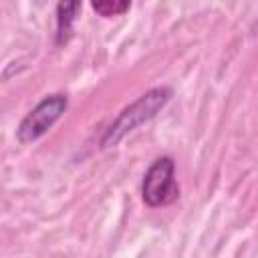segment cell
I'll list each match as a JSON object with an SVG mask.
<instances>
[{
	"mask_svg": "<svg viewBox=\"0 0 258 258\" xmlns=\"http://www.w3.org/2000/svg\"><path fill=\"white\" fill-rule=\"evenodd\" d=\"M169 97H171V91L167 87H157V89H151L145 95H141L135 103L125 107L121 111V115L111 123V127L107 129V133L101 141V145L111 147V145L119 143L127 133H131L135 127L149 121L159 109H163V105L169 101Z\"/></svg>",
	"mask_w": 258,
	"mask_h": 258,
	"instance_id": "obj_1",
	"label": "cell"
},
{
	"mask_svg": "<svg viewBox=\"0 0 258 258\" xmlns=\"http://www.w3.org/2000/svg\"><path fill=\"white\" fill-rule=\"evenodd\" d=\"M143 200L147 206H167L177 200L179 187L175 183V165L171 157H159L143 177Z\"/></svg>",
	"mask_w": 258,
	"mask_h": 258,
	"instance_id": "obj_2",
	"label": "cell"
},
{
	"mask_svg": "<svg viewBox=\"0 0 258 258\" xmlns=\"http://www.w3.org/2000/svg\"><path fill=\"white\" fill-rule=\"evenodd\" d=\"M81 8L79 2H60L58 4V42H67L71 36V24L75 20L77 10Z\"/></svg>",
	"mask_w": 258,
	"mask_h": 258,
	"instance_id": "obj_4",
	"label": "cell"
},
{
	"mask_svg": "<svg viewBox=\"0 0 258 258\" xmlns=\"http://www.w3.org/2000/svg\"><path fill=\"white\" fill-rule=\"evenodd\" d=\"M67 109V97L64 95H50L44 101H40L20 123L18 127V139L22 143H30L44 135L54 121L64 113Z\"/></svg>",
	"mask_w": 258,
	"mask_h": 258,
	"instance_id": "obj_3",
	"label": "cell"
},
{
	"mask_svg": "<svg viewBox=\"0 0 258 258\" xmlns=\"http://www.w3.org/2000/svg\"><path fill=\"white\" fill-rule=\"evenodd\" d=\"M93 10L99 12L101 16H115L121 14L125 10H129V2H111V0H103V2H93Z\"/></svg>",
	"mask_w": 258,
	"mask_h": 258,
	"instance_id": "obj_5",
	"label": "cell"
}]
</instances>
